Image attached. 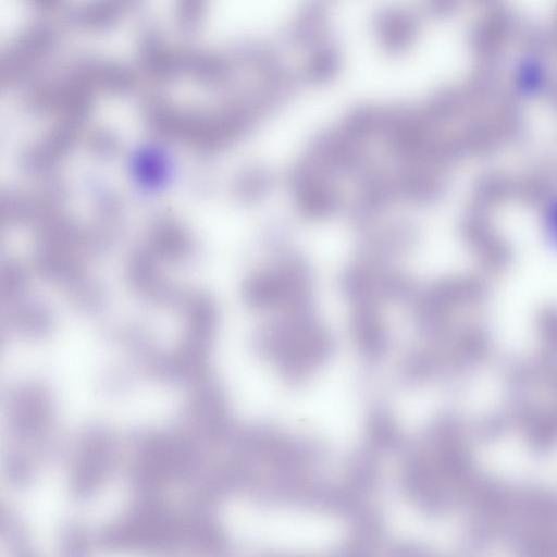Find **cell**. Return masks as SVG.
Masks as SVG:
<instances>
[{
    "instance_id": "1",
    "label": "cell",
    "mask_w": 557,
    "mask_h": 557,
    "mask_svg": "<svg viewBox=\"0 0 557 557\" xmlns=\"http://www.w3.org/2000/svg\"><path fill=\"white\" fill-rule=\"evenodd\" d=\"M111 436L102 429H89L81 438L71 471V492L78 499L94 494L107 478L113 458Z\"/></svg>"
},
{
    "instance_id": "2",
    "label": "cell",
    "mask_w": 557,
    "mask_h": 557,
    "mask_svg": "<svg viewBox=\"0 0 557 557\" xmlns=\"http://www.w3.org/2000/svg\"><path fill=\"white\" fill-rule=\"evenodd\" d=\"M51 420L49 395L37 385H24L9 399V421L13 433L24 440L45 432Z\"/></svg>"
},
{
    "instance_id": "3",
    "label": "cell",
    "mask_w": 557,
    "mask_h": 557,
    "mask_svg": "<svg viewBox=\"0 0 557 557\" xmlns=\"http://www.w3.org/2000/svg\"><path fill=\"white\" fill-rule=\"evenodd\" d=\"M417 11L405 7H387L379 10L372 20L373 32L384 52L398 57L409 51L419 33Z\"/></svg>"
},
{
    "instance_id": "4",
    "label": "cell",
    "mask_w": 557,
    "mask_h": 557,
    "mask_svg": "<svg viewBox=\"0 0 557 557\" xmlns=\"http://www.w3.org/2000/svg\"><path fill=\"white\" fill-rule=\"evenodd\" d=\"M326 17V0H308L289 29V40L302 48H314L325 40Z\"/></svg>"
},
{
    "instance_id": "5",
    "label": "cell",
    "mask_w": 557,
    "mask_h": 557,
    "mask_svg": "<svg viewBox=\"0 0 557 557\" xmlns=\"http://www.w3.org/2000/svg\"><path fill=\"white\" fill-rule=\"evenodd\" d=\"M341 65L342 59L337 47L326 39L311 49L304 69V78L310 84H325L336 77Z\"/></svg>"
}]
</instances>
